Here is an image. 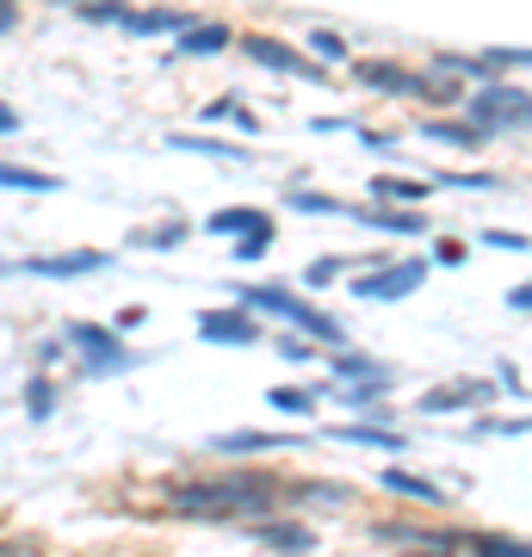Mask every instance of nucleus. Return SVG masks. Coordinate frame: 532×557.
Here are the masks:
<instances>
[{"label":"nucleus","instance_id":"f257e3e1","mask_svg":"<svg viewBox=\"0 0 532 557\" xmlns=\"http://www.w3.org/2000/svg\"><path fill=\"white\" fill-rule=\"evenodd\" d=\"M279 508V478L267 471H236V478L211 483H174L168 490V515L180 520H255Z\"/></svg>","mask_w":532,"mask_h":557},{"label":"nucleus","instance_id":"f03ea898","mask_svg":"<svg viewBox=\"0 0 532 557\" xmlns=\"http://www.w3.org/2000/svg\"><path fill=\"white\" fill-rule=\"evenodd\" d=\"M236 304H248L255 317H273V322H292L297 335H310V341H322V347H341V322L329 317V310H316L304 292H292V285H248Z\"/></svg>","mask_w":532,"mask_h":557},{"label":"nucleus","instance_id":"7ed1b4c3","mask_svg":"<svg viewBox=\"0 0 532 557\" xmlns=\"http://www.w3.org/2000/svg\"><path fill=\"white\" fill-rule=\"evenodd\" d=\"M62 341L75 347V359H81V372L87 379H112V372H131V366H143V354H131L124 347V329H106V322H69L62 329Z\"/></svg>","mask_w":532,"mask_h":557},{"label":"nucleus","instance_id":"20e7f679","mask_svg":"<svg viewBox=\"0 0 532 557\" xmlns=\"http://www.w3.org/2000/svg\"><path fill=\"white\" fill-rule=\"evenodd\" d=\"M465 112H471V124L490 137V131H514V124H532V100L520 94V87H495V81H483L471 100H465Z\"/></svg>","mask_w":532,"mask_h":557},{"label":"nucleus","instance_id":"39448f33","mask_svg":"<svg viewBox=\"0 0 532 557\" xmlns=\"http://www.w3.org/2000/svg\"><path fill=\"white\" fill-rule=\"evenodd\" d=\"M421 278H428V260H396V267H378V273L354 278V298L359 304H396V298H409Z\"/></svg>","mask_w":532,"mask_h":557},{"label":"nucleus","instance_id":"423d86ee","mask_svg":"<svg viewBox=\"0 0 532 557\" xmlns=\"http://www.w3.org/2000/svg\"><path fill=\"white\" fill-rule=\"evenodd\" d=\"M198 341H211V347H255V341H260L255 310H248V304H230V310H198Z\"/></svg>","mask_w":532,"mask_h":557},{"label":"nucleus","instance_id":"0eeeda50","mask_svg":"<svg viewBox=\"0 0 532 557\" xmlns=\"http://www.w3.org/2000/svg\"><path fill=\"white\" fill-rule=\"evenodd\" d=\"M112 255L106 248H69V255H32L20 260L13 273H32V278H87V273H106Z\"/></svg>","mask_w":532,"mask_h":557},{"label":"nucleus","instance_id":"6e6552de","mask_svg":"<svg viewBox=\"0 0 532 557\" xmlns=\"http://www.w3.org/2000/svg\"><path fill=\"white\" fill-rule=\"evenodd\" d=\"M242 50H248L260 69H279V75H297V81H322V62L297 57L292 44H279V38H242Z\"/></svg>","mask_w":532,"mask_h":557},{"label":"nucleus","instance_id":"1a4fd4ad","mask_svg":"<svg viewBox=\"0 0 532 557\" xmlns=\"http://www.w3.org/2000/svg\"><path fill=\"white\" fill-rule=\"evenodd\" d=\"M230 50V25L223 20H186L174 32V57H223Z\"/></svg>","mask_w":532,"mask_h":557},{"label":"nucleus","instance_id":"9d476101","mask_svg":"<svg viewBox=\"0 0 532 557\" xmlns=\"http://www.w3.org/2000/svg\"><path fill=\"white\" fill-rule=\"evenodd\" d=\"M471 403H495V384H483V379L440 384V391H428V397H421V409H428V416H453V409H471Z\"/></svg>","mask_w":532,"mask_h":557},{"label":"nucleus","instance_id":"9b49d317","mask_svg":"<svg viewBox=\"0 0 532 557\" xmlns=\"http://www.w3.org/2000/svg\"><path fill=\"white\" fill-rule=\"evenodd\" d=\"M248 533L260 545H279V552H316V527H297V520H273V515H255Z\"/></svg>","mask_w":532,"mask_h":557},{"label":"nucleus","instance_id":"f8f14e48","mask_svg":"<svg viewBox=\"0 0 532 557\" xmlns=\"http://www.w3.org/2000/svg\"><path fill=\"white\" fill-rule=\"evenodd\" d=\"M347 218H359L366 230H384V236H421L428 218L421 211H384V205H341Z\"/></svg>","mask_w":532,"mask_h":557},{"label":"nucleus","instance_id":"ddd939ff","mask_svg":"<svg viewBox=\"0 0 532 557\" xmlns=\"http://www.w3.org/2000/svg\"><path fill=\"white\" fill-rule=\"evenodd\" d=\"M329 359V372H335V379H347V384H384V391H391V366H384V359H366V354H347V347H341V354H322Z\"/></svg>","mask_w":532,"mask_h":557},{"label":"nucleus","instance_id":"4468645a","mask_svg":"<svg viewBox=\"0 0 532 557\" xmlns=\"http://www.w3.org/2000/svg\"><path fill=\"white\" fill-rule=\"evenodd\" d=\"M0 193H32V199H57L62 174H44V168H20V161H0Z\"/></svg>","mask_w":532,"mask_h":557},{"label":"nucleus","instance_id":"2eb2a0df","mask_svg":"<svg viewBox=\"0 0 532 557\" xmlns=\"http://www.w3.org/2000/svg\"><path fill=\"white\" fill-rule=\"evenodd\" d=\"M297 440H285V434H255V428H236V434H218L211 440V453H223V458H248V453H292Z\"/></svg>","mask_w":532,"mask_h":557},{"label":"nucleus","instance_id":"dca6fc26","mask_svg":"<svg viewBox=\"0 0 532 557\" xmlns=\"http://www.w3.org/2000/svg\"><path fill=\"white\" fill-rule=\"evenodd\" d=\"M267 248H273V218H260L242 236H230V260H267Z\"/></svg>","mask_w":532,"mask_h":557},{"label":"nucleus","instance_id":"f3484780","mask_svg":"<svg viewBox=\"0 0 532 557\" xmlns=\"http://www.w3.org/2000/svg\"><path fill=\"white\" fill-rule=\"evenodd\" d=\"M174 143V149H186V156H211V161H248V149H242V143H218V137H193V131H186V137H168Z\"/></svg>","mask_w":532,"mask_h":557},{"label":"nucleus","instance_id":"a211bd4d","mask_svg":"<svg viewBox=\"0 0 532 557\" xmlns=\"http://www.w3.org/2000/svg\"><path fill=\"white\" fill-rule=\"evenodd\" d=\"M378 483H384V490H396V496H421V502H428V508H440V502H446V496H440V483L415 478V471H384V478H378Z\"/></svg>","mask_w":532,"mask_h":557},{"label":"nucleus","instance_id":"6ab92c4d","mask_svg":"<svg viewBox=\"0 0 532 557\" xmlns=\"http://www.w3.org/2000/svg\"><path fill=\"white\" fill-rule=\"evenodd\" d=\"M267 218V211H255V205H230V211H211V218H205V230H211V236H242V230H248V223H260Z\"/></svg>","mask_w":532,"mask_h":557},{"label":"nucleus","instance_id":"aec40b11","mask_svg":"<svg viewBox=\"0 0 532 557\" xmlns=\"http://www.w3.org/2000/svg\"><path fill=\"white\" fill-rule=\"evenodd\" d=\"M205 124H236V131H248V137L260 131V119L242 100H211V106H205Z\"/></svg>","mask_w":532,"mask_h":557},{"label":"nucleus","instance_id":"412c9836","mask_svg":"<svg viewBox=\"0 0 532 557\" xmlns=\"http://www.w3.org/2000/svg\"><path fill=\"white\" fill-rule=\"evenodd\" d=\"M25 416H32V421H50V416H57V384L44 379V372L25 384Z\"/></svg>","mask_w":532,"mask_h":557},{"label":"nucleus","instance_id":"4be33fe9","mask_svg":"<svg viewBox=\"0 0 532 557\" xmlns=\"http://www.w3.org/2000/svg\"><path fill=\"white\" fill-rule=\"evenodd\" d=\"M186 242V223L180 218H168V223H156V230H143V236H131V248H180Z\"/></svg>","mask_w":532,"mask_h":557},{"label":"nucleus","instance_id":"5701e85b","mask_svg":"<svg viewBox=\"0 0 532 557\" xmlns=\"http://www.w3.org/2000/svg\"><path fill=\"white\" fill-rule=\"evenodd\" d=\"M378 199H428V180H396V174H378L372 180Z\"/></svg>","mask_w":532,"mask_h":557},{"label":"nucleus","instance_id":"b1692460","mask_svg":"<svg viewBox=\"0 0 532 557\" xmlns=\"http://www.w3.org/2000/svg\"><path fill=\"white\" fill-rule=\"evenodd\" d=\"M267 403H273L279 416H310V409H316V397H310V391H297V384H285V391L273 384V391H267Z\"/></svg>","mask_w":532,"mask_h":557},{"label":"nucleus","instance_id":"393cba45","mask_svg":"<svg viewBox=\"0 0 532 557\" xmlns=\"http://www.w3.org/2000/svg\"><path fill=\"white\" fill-rule=\"evenodd\" d=\"M285 205L304 211V218H335L341 211V199H329V193H285Z\"/></svg>","mask_w":532,"mask_h":557},{"label":"nucleus","instance_id":"a878e982","mask_svg":"<svg viewBox=\"0 0 532 557\" xmlns=\"http://www.w3.org/2000/svg\"><path fill=\"white\" fill-rule=\"evenodd\" d=\"M421 131H428V137H434V143H465V149H471V143L483 137L477 124H446V119H428V124H421Z\"/></svg>","mask_w":532,"mask_h":557},{"label":"nucleus","instance_id":"bb28decb","mask_svg":"<svg viewBox=\"0 0 532 557\" xmlns=\"http://www.w3.org/2000/svg\"><path fill=\"white\" fill-rule=\"evenodd\" d=\"M279 359H292V366H310V359H316L310 335H285V341H279Z\"/></svg>","mask_w":532,"mask_h":557},{"label":"nucleus","instance_id":"cd10ccee","mask_svg":"<svg viewBox=\"0 0 532 557\" xmlns=\"http://www.w3.org/2000/svg\"><path fill=\"white\" fill-rule=\"evenodd\" d=\"M335 278H341V260H310L304 285H310V292H322V285H335Z\"/></svg>","mask_w":532,"mask_h":557},{"label":"nucleus","instance_id":"c85d7f7f","mask_svg":"<svg viewBox=\"0 0 532 557\" xmlns=\"http://www.w3.org/2000/svg\"><path fill=\"white\" fill-rule=\"evenodd\" d=\"M310 50H316L322 62H341V57H347V44H341L335 32H316V38H310Z\"/></svg>","mask_w":532,"mask_h":557},{"label":"nucleus","instance_id":"c756f323","mask_svg":"<svg viewBox=\"0 0 532 557\" xmlns=\"http://www.w3.org/2000/svg\"><path fill=\"white\" fill-rule=\"evenodd\" d=\"M32 354H38V372H50V366H62V354H69V341H38Z\"/></svg>","mask_w":532,"mask_h":557},{"label":"nucleus","instance_id":"7c9ffc66","mask_svg":"<svg viewBox=\"0 0 532 557\" xmlns=\"http://www.w3.org/2000/svg\"><path fill=\"white\" fill-rule=\"evenodd\" d=\"M20 112H13V106H7V100H0V137H13V131H20Z\"/></svg>","mask_w":532,"mask_h":557},{"label":"nucleus","instance_id":"2f4dec72","mask_svg":"<svg viewBox=\"0 0 532 557\" xmlns=\"http://www.w3.org/2000/svg\"><path fill=\"white\" fill-rule=\"evenodd\" d=\"M13 25H20V7H13V0H0V38H7Z\"/></svg>","mask_w":532,"mask_h":557},{"label":"nucleus","instance_id":"473e14b6","mask_svg":"<svg viewBox=\"0 0 532 557\" xmlns=\"http://www.w3.org/2000/svg\"><path fill=\"white\" fill-rule=\"evenodd\" d=\"M483 242H495V248H527V236H508V230H490Z\"/></svg>","mask_w":532,"mask_h":557},{"label":"nucleus","instance_id":"72a5a7b5","mask_svg":"<svg viewBox=\"0 0 532 557\" xmlns=\"http://www.w3.org/2000/svg\"><path fill=\"white\" fill-rule=\"evenodd\" d=\"M508 304H514V310H532V285H514Z\"/></svg>","mask_w":532,"mask_h":557},{"label":"nucleus","instance_id":"f704fd0d","mask_svg":"<svg viewBox=\"0 0 532 557\" xmlns=\"http://www.w3.org/2000/svg\"><path fill=\"white\" fill-rule=\"evenodd\" d=\"M0 273H13V260H7V255H0Z\"/></svg>","mask_w":532,"mask_h":557},{"label":"nucleus","instance_id":"c9c22d12","mask_svg":"<svg viewBox=\"0 0 532 557\" xmlns=\"http://www.w3.org/2000/svg\"><path fill=\"white\" fill-rule=\"evenodd\" d=\"M62 7H87V0H62Z\"/></svg>","mask_w":532,"mask_h":557}]
</instances>
